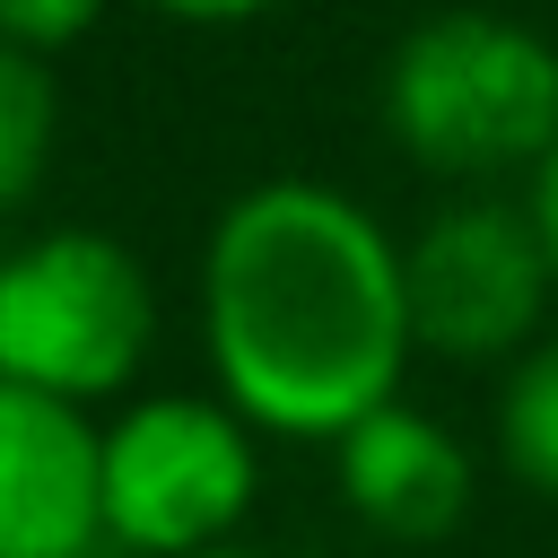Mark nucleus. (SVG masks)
Returning <instances> with one entry per match:
<instances>
[{
    "label": "nucleus",
    "mask_w": 558,
    "mask_h": 558,
    "mask_svg": "<svg viewBox=\"0 0 558 558\" xmlns=\"http://www.w3.org/2000/svg\"><path fill=\"white\" fill-rule=\"evenodd\" d=\"M201 349L218 401L253 436L340 445L357 418L401 401L418 357L401 244L366 201L314 174L235 192L201 253Z\"/></svg>",
    "instance_id": "obj_1"
},
{
    "label": "nucleus",
    "mask_w": 558,
    "mask_h": 558,
    "mask_svg": "<svg viewBox=\"0 0 558 558\" xmlns=\"http://www.w3.org/2000/svg\"><path fill=\"white\" fill-rule=\"evenodd\" d=\"M375 105L410 166L488 192L558 148V44L506 9H427L392 44Z\"/></svg>",
    "instance_id": "obj_2"
},
{
    "label": "nucleus",
    "mask_w": 558,
    "mask_h": 558,
    "mask_svg": "<svg viewBox=\"0 0 558 558\" xmlns=\"http://www.w3.org/2000/svg\"><path fill=\"white\" fill-rule=\"evenodd\" d=\"M157 349V279L105 227H44L0 253V375L52 401H122Z\"/></svg>",
    "instance_id": "obj_3"
},
{
    "label": "nucleus",
    "mask_w": 558,
    "mask_h": 558,
    "mask_svg": "<svg viewBox=\"0 0 558 558\" xmlns=\"http://www.w3.org/2000/svg\"><path fill=\"white\" fill-rule=\"evenodd\" d=\"M262 453L218 392H148L105 418V541L131 558H218L253 514Z\"/></svg>",
    "instance_id": "obj_4"
},
{
    "label": "nucleus",
    "mask_w": 558,
    "mask_h": 558,
    "mask_svg": "<svg viewBox=\"0 0 558 558\" xmlns=\"http://www.w3.org/2000/svg\"><path fill=\"white\" fill-rule=\"evenodd\" d=\"M401 288H410L418 349L488 366V357H523L541 340L558 270H549L532 209H514L497 192H462L401 244Z\"/></svg>",
    "instance_id": "obj_5"
},
{
    "label": "nucleus",
    "mask_w": 558,
    "mask_h": 558,
    "mask_svg": "<svg viewBox=\"0 0 558 558\" xmlns=\"http://www.w3.org/2000/svg\"><path fill=\"white\" fill-rule=\"evenodd\" d=\"M105 549V427L78 401L0 375V558Z\"/></svg>",
    "instance_id": "obj_6"
},
{
    "label": "nucleus",
    "mask_w": 558,
    "mask_h": 558,
    "mask_svg": "<svg viewBox=\"0 0 558 558\" xmlns=\"http://www.w3.org/2000/svg\"><path fill=\"white\" fill-rule=\"evenodd\" d=\"M340 497L384 541H445L471 514V453L410 401H384L340 436Z\"/></svg>",
    "instance_id": "obj_7"
},
{
    "label": "nucleus",
    "mask_w": 558,
    "mask_h": 558,
    "mask_svg": "<svg viewBox=\"0 0 558 558\" xmlns=\"http://www.w3.org/2000/svg\"><path fill=\"white\" fill-rule=\"evenodd\" d=\"M52 131H61L52 61L0 44V218L35 201V183H44V166H52Z\"/></svg>",
    "instance_id": "obj_8"
},
{
    "label": "nucleus",
    "mask_w": 558,
    "mask_h": 558,
    "mask_svg": "<svg viewBox=\"0 0 558 558\" xmlns=\"http://www.w3.org/2000/svg\"><path fill=\"white\" fill-rule=\"evenodd\" d=\"M497 453L523 488L558 497V340H532L497 392Z\"/></svg>",
    "instance_id": "obj_9"
},
{
    "label": "nucleus",
    "mask_w": 558,
    "mask_h": 558,
    "mask_svg": "<svg viewBox=\"0 0 558 558\" xmlns=\"http://www.w3.org/2000/svg\"><path fill=\"white\" fill-rule=\"evenodd\" d=\"M96 17H105V0H0V44L52 61V52H70Z\"/></svg>",
    "instance_id": "obj_10"
},
{
    "label": "nucleus",
    "mask_w": 558,
    "mask_h": 558,
    "mask_svg": "<svg viewBox=\"0 0 558 558\" xmlns=\"http://www.w3.org/2000/svg\"><path fill=\"white\" fill-rule=\"evenodd\" d=\"M157 17H183V26H235V17H262L279 0H148Z\"/></svg>",
    "instance_id": "obj_11"
},
{
    "label": "nucleus",
    "mask_w": 558,
    "mask_h": 558,
    "mask_svg": "<svg viewBox=\"0 0 558 558\" xmlns=\"http://www.w3.org/2000/svg\"><path fill=\"white\" fill-rule=\"evenodd\" d=\"M532 227H541V244H549V270H558V148H549V166L532 174Z\"/></svg>",
    "instance_id": "obj_12"
},
{
    "label": "nucleus",
    "mask_w": 558,
    "mask_h": 558,
    "mask_svg": "<svg viewBox=\"0 0 558 558\" xmlns=\"http://www.w3.org/2000/svg\"><path fill=\"white\" fill-rule=\"evenodd\" d=\"M218 558H262V549H218Z\"/></svg>",
    "instance_id": "obj_13"
}]
</instances>
